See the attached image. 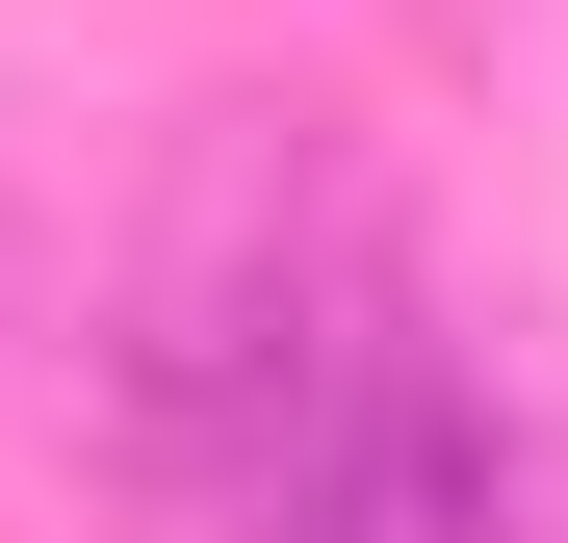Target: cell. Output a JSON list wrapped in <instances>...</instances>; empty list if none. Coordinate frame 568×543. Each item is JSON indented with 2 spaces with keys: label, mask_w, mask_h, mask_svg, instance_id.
<instances>
[{
  "label": "cell",
  "mask_w": 568,
  "mask_h": 543,
  "mask_svg": "<svg viewBox=\"0 0 568 543\" xmlns=\"http://www.w3.org/2000/svg\"><path fill=\"white\" fill-rule=\"evenodd\" d=\"M233 543H517V414L465 389L414 311H362L336 389L233 466Z\"/></svg>",
  "instance_id": "1"
}]
</instances>
